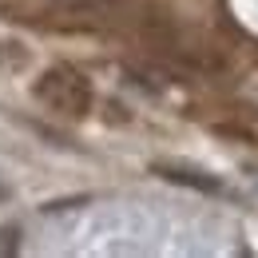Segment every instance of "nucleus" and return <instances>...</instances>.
Wrapping results in <instances>:
<instances>
[{"instance_id": "obj_1", "label": "nucleus", "mask_w": 258, "mask_h": 258, "mask_svg": "<svg viewBox=\"0 0 258 258\" xmlns=\"http://www.w3.org/2000/svg\"><path fill=\"white\" fill-rule=\"evenodd\" d=\"M36 99L48 103V107L60 111V115H84V111L92 107V88L84 84V76H76V72H68V68H52V72L40 76Z\"/></svg>"}, {"instance_id": "obj_2", "label": "nucleus", "mask_w": 258, "mask_h": 258, "mask_svg": "<svg viewBox=\"0 0 258 258\" xmlns=\"http://www.w3.org/2000/svg\"><path fill=\"white\" fill-rule=\"evenodd\" d=\"M159 175H167L171 183H187L195 191H219V183L215 179H199L195 171H179V167H159Z\"/></svg>"}, {"instance_id": "obj_3", "label": "nucleus", "mask_w": 258, "mask_h": 258, "mask_svg": "<svg viewBox=\"0 0 258 258\" xmlns=\"http://www.w3.org/2000/svg\"><path fill=\"white\" fill-rule=\"evenodd\" d=\"M20 246V226H0V254H12Z\"/></svg>"}]
</instances>
